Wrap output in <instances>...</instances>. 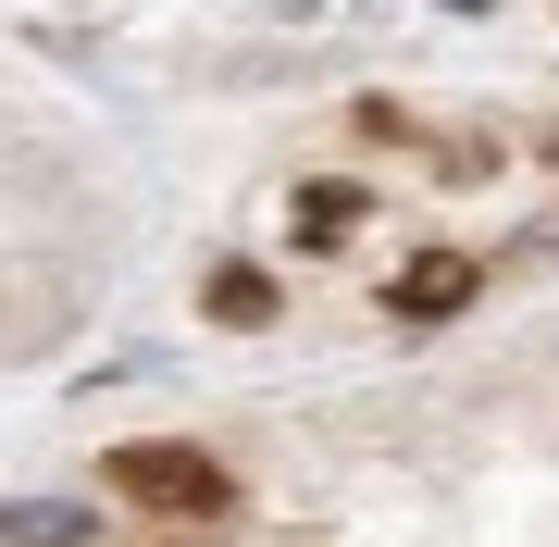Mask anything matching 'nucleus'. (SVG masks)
Segmentation results:
<instances>
[{"mask_svg":"<svg viewBox=\"0 0 559 547\" xmlns=\"http://www.w3.org/2000/svg\"><path fill=\"white\" fill-rule=\"evenodd\" d=\"M112 498L124 510H150V523H224L237 510V473L212 461V448H187V436H150V448H112Z\"/></svg>","mask_w":559,"mask_h":547,"instance_id":"nucleus-1","label":"nucleus"},{"mask_svg":"<svg viewBox=\"0 0 559 547\" xmlns=\"http://www.w3.org/2000/svg\"><path fill=\"white\" fill-rule=\"evenodd\" d=\"M473 286H485V262H460V249H436V262L385 274V311H399V324H448V311H473Z\"/></svg>","mask_w":559,"mask_h":547,"instance_id":"nucleus-2","label":"nucleus"},{"mask_svg":"<svg viewBox=\"0 0 559 547\" xmlns=\"http://www.w3.org/2000/svg\"><path fill=\"white\" fill-rule=\"evenodd\" d=\"M286 237H299V249H348L360 237V187L348 175H311L299 200H286Z\"/></svg>","mask_w":559,"mask_h":547,"instance_id":"nucleus-3","label":"nucleus"},{"mask_svg":"<svg viewBox=\"0 0 559 547\" xmlns=\"http://www.w3.org/2000/svg\"><path fill=\"white\" fill-rule=\"evenodd\" d=\"M200 311H212V324H274V274H249V262H224V274L200 286Z\"/></svg>","mask_w":559,"mask_h":547,"instance_id":"nucleus-4","label":"nucleus"},{"mask_svg":"<svg viewBox=\"0 0 559 547\" xmlns=\"http://www.w3.org/2000/svg\"><path fill=\"white\" fill-rule=\"evenodd\" d=\"M0 547H87V510H62V498H25V510H0Z\"/></svg>","mask_w":559,"mask_h":547,"instance_id":"nucleus-5","label":"nucleus"}]
</instances>
